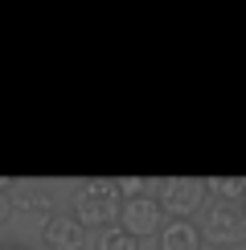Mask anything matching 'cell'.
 <instances>
[{"mask_svg": "<svg viewBox=\"0 0 246 250\" xmlns=\"http://www.w3.org/2000/svg\"><path fill=\"white\" fill-rule=\"evenodd\" d=\"M70 213H74L86 230L90 226H95V230L115 226L123 217V189H119V181H82L74 189Z\"/></svg>", "mask_w": 246, "mask_h": 250, "instance_id": "obj_1", "label": "cell"}, {"mask_svg": "<svg viewBox=\"0 0 246 250\" xmlns=\"http://www.w3.org/2000/svg\"><path fill=\"white\" fill-rule=\"evenodd\" d=\"M156 250H205V234L201 226L184 222V217H164L156 234Z\"/></svg>", "mask_w": 246, "mask_h": 250, "instance_id": "obj_7", "label": "cell"}, {"mask_svg": "<svg viewBox=\"0 0 246 250\" xmlns=\"http://www.w3.org/2000/svg\"><path fill=\"white\" fill-rule=\"evenodd\" d=\"M205 197H209V189H205L201 176H164L160 181V209L168 217H184L189 222L205 205Z\"/></svg>", "mask_w": 246, "mask_h": 250, "instance_id": "obj_3", "label": "cell"}, {"mask_svg": "<svg viewBox=\"0 0 246 250\" xmlns=\"http://www.w3.org/2000/svg\"><path fill=\"white\" fill-rule=\"evenodd\" d=\"M13 201V213H25V217H41V226L54 217V189L49 185H37V181H17V189L8 193Z\"/></svg>", "mask_w": 246, "mask_h": 250, "instance_id": "obj_5", "label": "cell"}, {"mask_svg": "<svg viewBox=\"0 0 246 250\" xmlns=\"http://www.w3.org/2000/svg\"><path fill=\"white\" fill-rule=\"evenodd\" d=\"M0 250H29V246L17 242V238H4V242H0Z\"/></svg>", "mask_w": 246, "mask_h": 250, "instance_id": "obj_11", "label": "cell"}, {"mask_svg": "<svg viewBox=\"0 0 246 250\" xmlns=\"http://www.w3.org/2000/svg\"><path fill=\"white\" fill-rule=\"evenodd\" d=\"M201 234H205V242L218 246V250L246 246V209L238 201H213L209 213L201 217Z\"/></svg>", "mask_w": 246, "mask_h": 250, "instance_id": "obj_2", "label": "cell"}, {"mask_svg": "<svg viewBox=\"0 0 246 250\" xmlns=\"http://www.w3.org/2000/svg\"><path fill=\"white\" fill-rule=\"evenodd\" d=\"M8 217H13V201H8V193L0 189V226H4Z\"/></svg>", "mask_w": 246, "mask_h": 250, "instance_id": "obj_10", "label": "cell"}, {"mask_svg": "<svg viewBox=\"0 0 246 250\" xmlns=\"http://www.w3.org/2000/svg\"><path fill=\"white\" fill-rule=\"evenodd\" d=\"M95 250H140V238L127 234L123 226H102V230L95 234Z\"/></svg>", "mask_w": 246, "mask_h": 250, "instance_id": "obj_9", "label": "cell"}, {"mask_svg": "<svg viewBox=\"0 0 246 250\" xmlns=\"http://www.w3.org/2000/svg\"><path fill=\"white\" fill-rule=\"evenodd\" d=\"M119 226H123L127 234H136L140 242H144V238H156V234H160V226H164L160 197H152V193H144V197H127V201H123V217H119Z\"/></svg>", "mask_w": 246, "mask_h": 250, "instance_id": "obj_4", "label": "cell"}, {"mask_svg": "<svg viewBox=\"0 0 246 250\" xmlns=\"http://www.w3.org/2000/svg\"><path fill=\"white\" fill-rule=\"evenodd\" d=\"M242 209H246V197H242Z\"/></svg>", "mask_w": 246, "mask_h": 250, "instance_id": "obj_12", "label": "cell"}, {"mask_svg": "<svg viewBox=\"0 0 246 250\" xmlns=\"http://www.w3.org/2000/svg\"><path fill=\"white\" fill-rule=\"evenodd\" d=\"M86 238H90V230L74 213H54L41 226V242L49 250H86Z\"/></svg>", "mask_w": 246, "mask_h": 250, "instance_id": "obj_6", "label": "cell"}, {"mask_svg": "<svg viewBox=\"0 0 246 250\" xmlns=\"http://www.w3.org/2000/svg\"><path fill=\"white\" fill-rule=\"evenodd\" d=\"M205 189L213 201H238L246 197V176H205Z\"/></svg>", "mask_w": 246, "mask_h": 250, "instance_id": "obj_8", "label": "cell"}]
</instances>
